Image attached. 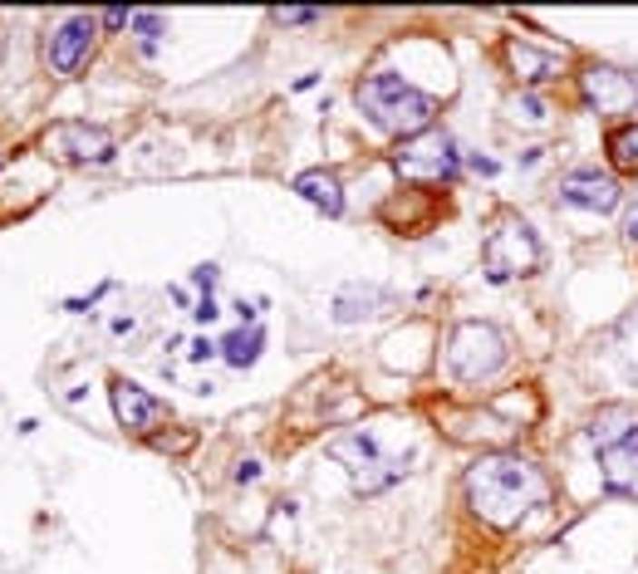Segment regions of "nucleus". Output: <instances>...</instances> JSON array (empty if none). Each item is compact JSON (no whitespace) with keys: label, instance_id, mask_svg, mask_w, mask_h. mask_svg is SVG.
I'll return each mask as SVG.
<instances>
[{"label":"nucleus","instance_id":"f03ea898","mask_svg":"<svg viewBox=\"0 0 638 574\" xmlns=\"http://www.w3.org/2000/svg\"><path fill=\"white\" fill-rule=\"evenodd\" d=\"M358 108L378 124L383 133H398V138H417V133L432 128V118H437V99L423 89H413L407 79L398 74H368L364 84H358Z\"/></svg>","mask_w":638,"mask_h":574},{"label":"nucleus","instance_id":"9b49d317","mask_svg":"<svg viewBox=\"0 0 638 574\" xmlns=\"http://www.w3.org/2000/svg\"><path fill=\"white\" fill-rule=\"evenodd\" d=\"M113 412L128 432H152L158 422H167V402L152 398L148 388L128 383V378H113Z\"/></svg>","mask_w":638,"mask_h":574},{"label":"nucleus","instance_id":"39448f33","mask_svg":"<svg viewBox=\"0 0 638 574\" xmlns=\"http://www.w3.org/2000/svg\"><path fill=\"white\" fill-rule=\"evenodd\" d=\"M505 334L496 324H481V320H466L452 329L447 339V369L462 378V383H481V378H491L505 363Z\"/></svg>","mask_w":638,"mask_h":574},{"label":"nucleus","instance_id":"9d476101","mask_svg":"<svg viewBox=\"0 0 638 574\" xmlns=\"http://www.w3.org/2000/svg\"><path fill=\"white\" fill-rule=\"evenodd\" d=\"M580 84H584V104L599 108V114H633L638 108V84L623 69L594 64V69H584Z\"/></svg>","mask_w":638,"mask_h":574},{"label":"nucleus","instance_id":"393cba45","mask_svg":"<svg viewBox=\"0 0 638 574\" xmlns=\"http://www.w3.org/2000/svg\"><path fill=\"white\" fill-rule=\"evenodd\" d=\"M256 476H260V461H240V467H236V481H240V486L256 481Z\"/></svg>","mask_w":638,"mask_h":574},{"label":"nucleus","instance_id":"a878e982","mask_svg":"<svg viewBox=\"0 0 638 574\" xmlns=\"http://www.w3.org/2000/svg\"><path fill=\"white\" fill-rule=\"evenodd\" d=\"M623 236H629V241H633V246H638V212L629 216V231H623Z\"/></svg>","mask_w":638,"mask_h":574},{"label":"nucleus","instance_id":"f257e3e1","mask_svg":"<svg viewBox=\"0 0 638 574\" xmlns=\"http://www.w3.org/2000/svg\"><path fill=\"white\" fill-rule=\"evenodd\" d=\"M550 496V481L545 471L531 467L525 457H481L476 467H466V500H472V510L486 525H515L531 506H545Z\"/></svg>","mask_w":638,"mask_h":574},{"label":"nucleus","instance_id":"6ab92c4d","mask_svg":"<svg viewBox=\"0 0 638 574\" xmlns=\"http://www.w3.org/2000/svg\"><path fill=\"white\" fill-rule=\"evenodd\" d=\"M162 30H167V20H162V15H133V35H138L142 54H152V50H158Z\"/></svg>","mask_w":638,"mask_h":574},{"label":"nucleus","instance_id":"423d86ee","mask_svg":"<svg viewBox=\"0 0 638 574\" xmlns=\"http://www.w3.org/2000/svg\"><path fill=\"white\" fill-rule=\"evenodd\" d=\"M393 167H398L407 182H452L456 167H462V157H456V143L447 133L427 128V133H417V138L398 143Z\"/></svg>","mask_w":638,"mask_h":574},{"label":"nucleus","instance_id":"5701e85b","mask_svg":"<svg viewBox=\"0 0 638 574\" xmlns=\"http://www.w3.org/2000/svg\"><path fill=\"white\" fill-rule=\"evenodd\" d=\"M191 314H197L201 324H211V320H216V314H221V310H216V300H211V295H201L197 304H191Z\"/></svg>","mask_w":638,"mask_h":574},{"label":"nucleus","instance_id":"f8f14e48","mask_svg":"<svg viewBox=\"0 0 638 574\" xmlns=\"http://www.w3.org/2000/svg\"><path fill=\"white\" fill-rule=\"evenodd\" d=\"M93 35H99V20L93 15H69L64 25L50 35V64L59 74H74L93 50Z\"/></svg>","mask_w":638,"mask_h":574},{"label":"nucleus","instance_id":"6e6552de","mask_svg":"<svg viewBox=\"0 0 638 574\" xmlns=\"http://www.w3.org/2000/svg\"><path fill=\"white\" fill-rule=\"evenodd\" d=\"M44 148L59 163H108L113 157V133L93 124H54L44 133Z\"/></svg>","mask_w":638,"mask_h":574},{"label":"nucleus","instance_id":"a211bd4d","mask_svg":"<svg viewBox=\"0 0 638 574\" xmlns=\"http://www.w3.org/2000/svg\"><path fill=\"white\" fill-rule=\"evenodd\" d=\"M177 349L182 353H177L172 363H162V373H182V363H211L216 353H221L211 339H177Z\"/></svg>","mask_w":638,"mask_h":574},{"label":"nucleus","instance_id":"aec40b11","mask_svg":"<svg viewBox=\"0 0 638 574\" xmlns=\"http://www.w3.org/2000/svg\"><path fill=\"white\" fill-rule=\"evenodd\" d=\"M511 118H515V124H545L550 108L540 104L535 94H521V99H511Z\"/></svg>","mask_w":638,"mask_h":574},{"label":"nucleus","instance_id":"ddd939ff","mask_svg":"<svg viewBox=\"0 0 638 574\" xmlns=\"http://www.w3.org/2000/svg\"><path fill=\"white\" fill-rule=\"evenodd\" d=\"M505 64L515 69V79H521V84H545V79L560 74V59L545 54V50H535V45H525V40L505 45Z\"/></svg>","mask_w":638,"mask_h":574},{"label":"nucleus","instance_id":"412c9836","mask_svg":"<svg viewBox=\"0 0 638 574\" xmlns=\"http://www.w3.org/2000/svg\"><path fill=\"white\" fill-rule=\"evenodd\" d=\"M275 20H280V25H315V20H319V10H305V5H285V10H275Z\"/></svg>","mask_w":638,"mask_h":574},{"label":"nucleus","instance_id":"0eeeda50","mask_svg":"<svg viewBox=\"0 0 638 574\" xmlns=\"http://www.w3.org/2000/svg\"><path fill=\"white\" fill-rule=\"evenodd\" d=\"M481 255H486V275L496 280H511V275H531L540 265V246L531 236V226L515 222V216H505V222L486 236V246H481Z\"/></svg>","mask_w":638,"mask_h":574},{"label":"nucleus","instance_id":"dca6fc26","mask_svg":"<svg viewBox=\"0 0 638 574\" xmlns=\"http://www.w3.org/2000/svg\"><path fill=\"white\" fill-rule=\"evenodd\" d=\"M221 359L231 363V369H250V363L260 359V349H266V329L260 324H250V329H231V334L221 339Z\"/></svg>","mask_w":638,"mask_h":574},{"label":"nucleus","instance_id":"b1692460","mask_svg":"<svg viewBox=\"0 0 638 574\" xmlns=\"http://www.w3.org/2000/svg\"><path fill=\"white\" fill-rule=\"evenodd\" d=\"M103 25L108 30H123V25H133V15H128V10H103Z\"/></svg>","mask_w":638,"mask_h":574},{"label":"nucleus","instance_id":"f3484780","mask_svg":"<svg viewBox=\"0 0 638 574\" xmlns=\"http://www.w3.org/2000/svg\"><path fill=\"white\" fill-rule=\"evenodd\" d=\"M604 148H609V163L619 167V173H638V124L613 128Z\"/></svg>","mask_w":638,"mask_h":574},{"label":"nucleus","instance_id":"20e7f679","mask_svg":"<svg viewBox=\"0 0 638 574\" xmlns=\"http://www.w3.org/2000/svg\"><path fill=\"white\" fill-rule=\"evenodd\" d=\"M329 457L339 461L348 476H354V486H358L364 496L383 491V486H393V481L403 476V461L388 457V451L378 447V437L364 432V427H354V432L334 437V442H329Z\"/></svg>","mask_w":638,"mask_h":574},{"label":"nucleus","instance_id":"4468645a","mask_svg":"<svg viewBox=\"0 0 638 574\" xmlns=\"http://www.w3.org/2000/svg\"><path fill=\"white\" fill-rule=\"evenodd\" d=\"M295 192H299L309 206H319L324 216H339V212H344V187H339V177L324 173V167H315V173H299V177H295Z\"/></svg>","mask_w":638,"mask_h":574},{"label":"nucleus","instance_id":"2eb2a0df","mask_svg":"<svg viewBox=\"0 0 638 574\" xmlns=\"http://www.w3.org/2000/svg\"><path fill=\"white\" fill-rule=\"evenodd\" d=\"M378 304H383L378 285H344L339 295H334V320L358 324V320H368V314H378Z\"/></svg>","mask_w":638,"mask_h":574},{"label":"nucleus","instance_id":"7ed1b4c3","mask_svg":"<svg viewBox=\"0 0 638 574\" xmlns=\"http://www.w3.org/2000/svg\"><path fill=\"white\" fill-rule=\"evenodd\" d=\"M589 442L599 451V476L604 491L638 500V412L629 408H604L589 422Z\"/></svg>","mask_w":638,"mask_h":574},{"label":"nucleus","instance_id":"1a4fd4ad","mask_svg":"<svg viewBox=\"0 0 638 574\" xmlns=\"http://www.w3.org/2000/svg\"><path fill=\"white\" fill-rule=\"evenodd\" d=\"M560 202L580 206V212H594V216H609V212H619L623 192H619V182L594 173V167H574V173L560 177Z\"/></svg>","mask_w":638,"mask_h":574},{"label":"nucleus","instance_id":"4be33fe9","mask_svg":"<svg viewBox=\"0 0 638 574\" xmlns=\"http://www.w3.org/2000/svg\"><path fill=\"white\" fill-rule=\"evenodd\" d=\"M191 285H197L201 295H211V285H216V265H197V271H191Z\"/></svg>","mask_w":638,"mask_h":574}]
</instances>
